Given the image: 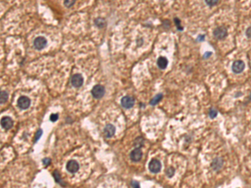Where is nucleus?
I'll use <instances>...</instances> for the list:
<instances>
[{"mask_svg": "<svg viewBox=\"0 0 251 188\" xmlns=\"http://www.w3.org/2000/svg\"><path fill=\"white\" fill-rule=\"evenodd\" d=\"M105 87L103 85H95L91 89V94L95 99H101L105 94Z\"/></svg>", "mask_w": 251, "mask_h": 188, "instance_id": "f257e3e1", "label": "nucleus"}, {"mask_svg": "<svg viewBox=\"0 0 251 188\" xmlns=\"http://www.w3.org/2000/svg\"><path fill=\"white\" fill-rule=\"evenodd\" d=\"M30 104H31V100L29 99V97L27 96H20L17 100V105L18 107H19L21 110H27L30 106Z\"/></svg>", "mask_w": 251, "mask_h": 188, "instance_id": "f03ea898", "label": "nucleus"}, {"mask_svg": "<svg viewBox=\"0 0 251 188\" xmlns=\"http://www.w3.org/2000/svg\"><path fill=\"white\" fill-rule=\"evenodd\" d=\"M227 35H228V31L224 27H218L214 31V36L217 39H223Z\"/></svg>", "mask_w": 251, "mask_h": 188, "instance_id": "7ed1b4c3", "label": "nucleus"}, {"mask_svg": "<svg viewBox=\"0 0 251 188\" xmlns=\"http://www.w3.org/2000/svg\"><path fill=\"white\" fill-rule=\"evenodd\" d=\"M148 168H149V170L152 173H158L162 168V164L157 159H152V161L149 162Z\"/></svg>", "mask_w": 251, "mask_h": 188, "instance_id": "20e7f679", "label": "nucleus"}, {"mask_svg": "<svg viewBox=\"0 0 251 188\" xmlns=\"http://www.w3.org/2000/svg\"><path fill=\"white\" fill-rule=\"evenodd\" d=\"M47 45V39L43 36H39L34 40V46L36 49L41 50Z\"/></svg>", "mask_w": 251, "mask_h": 188, "instance_id": "39448f33", "label": "nucleus"}, {"mask_svg": "<svg viewBox=\"0 0 251 188\" xmlns=\"http://www.w3.org/2000/svg\"><path fill=\"white\" fill-rule=\"evenodd\" d=\"M245 68V64L242 60H236L232 65V70L235 74H240L243 72Z\"/></svg>", "mask_w": 251, "mask_h": 188, "instance_id": "423d86ee", "label": "nucleus"}, {"mask_svg": "<svg viewBox=\"0 0 251 188\" xmlns=\"http://www.w3.org/2000/svg\"><path fill=\"white\" fill-rule=\"evenodd\" d=\"M121 104H122V107H124L125 109H131L135 105L134 98L128 96V95L124 96L122 99V100H121Z\"/></svg>", "mask_w": 251, "mask_h": 188, "instance_id": "0eeeda50", "label": "nucleus"}, {"mask_svg": "<svg viewBox=\"0 0 251 188\" xmlns=\"http://www.w3.org/2000/svg\"><path fill=\"white\" fill-rule=\"evenodd\" d=\"M80 169V165L76 160H70L66 163V170L70 173H76Z\"/></svg>", "mask_w": 251, "mask_h": 188, "instance_id": "6e6552de", "label": "nucleus"}, {"mask_svg": "<svg viewBox=\"0 0 251 188\" xmlns=\"http://www.w3.org/2000/svg\"><path fill=\"white\" fill-rule=\"evenodd\" d=\"M71 84L74 87L76 88H79L81 87L83 83H84V78L82 76L81 74H76L73 76L71 77Z\"/></svg>", "mask_w": 251, "mask_h": 188, "instance_id": "1a4fd4ad", "label": "nucleus"}, {"mask_svg": "<svg viewBox=\"0 0 251 188\" xmlns=\"http://www.w3.org/2000/svg\"><path fill=\"white\" fill-rule=\"evenodd\" d=\"M141 157H142V151H141V148H135L133 151H132V152L130 154V158L134 162L139 161Z\"/></svg>", "mask_w": 251, "mask_h": 188, "instance_id": "9d476101", "label": "nucleus"}, {"mask_svg": "<svg viewBox=\"0 0 251 188\" xmlns=\"http://www.w3.org/2000/svg\"><path fill=\"white\" fill-rule=\"evenodd\" d=\"M103 133L106 138H111L116 133V127L111 124H108L105 126Z\"/></svg>", "mask_w": 251, "mask_h": 188, "instance_id": "9b49d317", "label": "nucleus"}, {"mask_svg": "<svg viewBox=\"0 0 251 188\" xmlns=\"http://www.w3.org/2000/svg\"><path fill=\"white\" fill-rule=\"evenodd\" d=\"M13 125V121L9 116H4L1 119V125L4 129L9 130L12 128Z\"/></svg>", "mask_w": 251, "mask_h": 188, "instance_id": "f8f14e48", "label": "nucleus"}, {"mask_svg": "<svg viewBox=\"0 0 251 188\" xmlns=\"http://www.w3.org/2000/svg\"><path fill=\"white\" fill-rule=\"evenodd\" d=\"M223 165V159L218 157V158H215L214 161H213V162L211 163V167H212L214 170H218L222 168Z\"/></svg>", "mask_w": 251, "mask_h": 188, "instance_id": "ddd939ff", "label": "nucleus"}, {"mask_svg": "<svg viewBox=\"0 0 251 188\" xmlns=\"http://www.w3.org/2000/svg\"><path fill=\"white\" fill-rule=\"evenodd\" d=\"M157 65H158V67L161 70H164L167 68V66L168 65V59L166 57H159L158 59V61H157Z\"/></svg>", "mask_w": 251, "mask_h": 188, "instance_id": "4468645a", "label": "nucleus"}, {"mask_svg": "<svg viewBox=\"0 0 251 188\" xmlns=\"http://www.w3.org/2000/svg\"><path fill=\"white\" fill-rule=\"evenodd\" d=\"M163 97V94H158L156 96H154L152 100H151V101H150V105H151V106H156L158 103L160 102V100H162Z\"/></svg>", "mask_w": 251, "mask_h": 188, "instance_id": "2eb2a0df", "label": "nucleus"}, {"mask_svg": "<svg viewBox=\"0 0 251 188\" xmlns=\"http://www.w3.org/2000/svg\"><path fill=\"white\" fill-rule=\"evenodd\" d=\"M144 145V138L139 136L137 138H136V140L134 141V146L136 148H141Z\"/></svg>", "mask_w": 251, "mask_h": 188, "instance_id": "dca6fc26", "label": "nucleus"}, {"mask_svg": "<svg viewBox=\"0 0 251 188\" xmlns=\"http://www.w3.org/2000/svg\"><path fill=\"white\" fill-rule=\"evenodd\" d=\"M8 99V94L6 92V91H4L2 90L1 91V95H0V103L1 104H4L6 101Z\"/></svg>", "mask_w": 251, "mask_h": 188, "instance_id": "f3484780", "label": "nucleus"}, {"mask_svg": "<svg viewBox=\"0 0 251 188\" xmlns=\"http://www.w3.org/2000/svg\"><path fill=\"white\" fill-rule=\"evenodd\" d=\"M95 24L98 27V28H103L105 25V21L104 18H98L95 20Z\"/></svg>", "mask_w": 251, "mask_h": 188, "instance_id": "a211bd4d", "label": "nucleus"}, {"mask_svg": "<svg viewBox=\"0 0 251 188\" xmlns=\"http://www.w3.org/2000/svg\"><path fill=\"white\" fill-rule=\"evenodd\" d=\"M53 176H54V180L56 181V182L59 183L60 185H64V183L61 182L62 179H61V177H60V175L59 174V172L57 170H54V171L53 172Z\"/></svg>", "mask_w": 251, "mask_h": 188, "instance_id": "6ab92c4d", "label": "nucleus"}, {"mask_svg": "<svg viewBox=\"0 0 251 188\" xmlns=\"http://www.w3.org/2000/svg\"><path fill=\"white\" fill-rule=\"evenodd\" d=\"M174 173H175V170H174L173 167H169L168 170H166V174H167V176H168L169 178L173 177V175H174Z\"/></svg>", "mask_w": 251, "mask_h": 188, "instance_id": "aec40b11", "label": "nucleus"}, {"mask_svg": "<svg viewBox=\"0 0 251 188\" xmlns=\"http://www.w3.org/2000/svg\"><path fill=\"white\" fill-rule=\"evenodd\" d=\"M76 1V0H64V6L67 7V8H70V7H72L74 4H75Z\"/></svg>", "mask_w": 251, "mask_h": 188, "instance_id": "412c9836", "label": "nucleus"}, {"mask_svg": "<svg viewBox=\"0 0 251 188\" xmlns=\"http://www.w3.org/2000/svg\"><path fill=\"white\" fill-rule=\"evenodd\" d=\"M205 2H206V4L209 6L212 7L216 5L217 4H218V0H205Z\"/></svg>", "mask_w": 251, "mask_h": 188, "instance_id": "4be33fe9", "label": "nucleus"}, {"mask_svg": "<svg viewBox=\"0 0 251 188\" xmlns=\"http://www.w3.org/2000/svg\"><path fill=\"white\" fill-rule=\"evenodd\" d=\"M42 134H43V130L41 129H40L37 132H36V134H35V142H36V141H38L39 140H40V138L41 137V135H42Z\"/></svg>", "mask_w": 251, "mask_h": 188, "instance_id": "5701e85b", "label": "nucleus"}, {"mask_svg": "<svg viewBox=\"0 0 251 188\" xmlns=\"http://www.w3.org/2000/svg\"><path fill=\"white\" fill-rule=\"evenodd\" d=\"M217 115H218V111H217L216 110H214V109H211L210 111H209V117L212 118V119H214V118L216 117Z\"/></svg>", "mask_w": 251, "mask_h": 188, "instance_id": "b1692460", "label": "nucleus"}, {"mask_svg": "<svg viewBox=\"0 0 251 188\" xmlns=\"http://www.w3.org/2000/svg\"><path fill=\"white\" fill-rule=\"evenodd\" d=\"M59 118V115L58 114H52L50 116H49V120L52 121V122H54L58 120Z\"/></svg>", "mask_w": 251, "mask_h": 188, "instance_id": "393cba45", "label": "nucleus"}, {"mask_svg": "<svg viewBox=\"0 0 251 188\" xmlns=\"http://www.w3.org/2000/svg\"><path fill=\"white\" fill-rule=\"evenodd\" d=\"M50 163H51V160L49 158H45L43 160V164L45 166H48Z\"/></svg>", "mask_w": 251, "mask_h": 188, "instance_id": "a878e982", "label": "nucleus"}, {"mask_svg": "<svg viewBox=\"0 0 251 188\" xmlns=\"http://www.w3.org/2000/svg\"><path fill=\"white\" fill-rule=\"evenodd\" d=\"M175 24L176 25H177V28L178 30H182V26L180 25V20H179L178 18H175Z\"/></svg>", "mask_w": 251, "mask_h": 188, "instance_id": "bb28decb", "label": "nucleus"}, {"mask_svg": "<svg viewBox=\"0 0 251 188\" xmlns=\"http://www.w3.org/2000/svg\"><path fill=\"white\" fill-rule=\"evenodd\" d=\"M131 186H132V187H140V184H139L138 182H136V181H132V182H131Z\"/></svg>", "mask_w": 251, "mask_h": 188, "instance_id": "cd10ccee", "label": "nucleus"}, {"mask_svg": "<svg viewBox=\"0 0 251 188\" xmlns=\"http://www.w3.org/2000/svg\"><path fill=\"white\" fill-rule=\"evenodd\" d=\"M246 36H247L248 38H251V26L248 30H246Z\"/></svg>", "mask_w": 251, "mask_h": 188, "instance_id": "c85d7f7f", "label": "nucleus"}, {"mask_svg": "<svg viewBox=\"0 0 251 188\" xmlns=\"http://www.w3.org/2000/svg\"><path fill=\"white\" fill-rule=\"evenodd\" d=\"M211 55H212V53H211V52H206V53L204 54V59H207V58H209Z\"/></svg>", "mask_w": 251, "mask_h": 188, "instance_id": "c756f323", "label": "nucleus"}, {"mask_svg": "<svg viewBox=\"0 0 251 188\" xmlns=\"http://www.w3.org/2000/svg\"><path fill=\"white\" fill-rule=\"evenodd\" d=\"M204 39H205L204 35H199V37H198V40L200 42L204 41Z\"/></svg>", "mask_w": 251, "mask_h": 188, "instance_id": "7c9ffc66", "label": "nucleus"}, {"mask_svg": "<svg viewBox=\"0 0 251 188\" xmlns=\"http://www.w3.org/2000/svg\"><path fill=\"white\" fill-rule=\"evenodd\" d=\"M250 99H251V96H250Z\"/></svg>", "mask_w": 251, "mask_h": 188, "instance_id": "2f4dec72", "label": "nucleus"}]
</instances>
